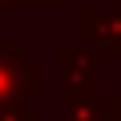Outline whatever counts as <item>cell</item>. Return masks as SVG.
<instances>
[{
    "instance_id": "6da1fadb",
    "label": "cell",
    "mask_w": 121,
    "mask_h": 121,
    "mask_svg": "<svg viewBox=\"0 0 121 121\" xmlns=\"http://www.w3.org/2000/svg\"><path fill=\"white\" fill-rule=\"evenodd\" d=\"M40 89V69L24 60L20 44H0V113L16 109Z\"/></svg>"
}]
</instances>
